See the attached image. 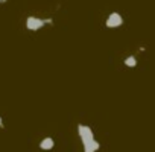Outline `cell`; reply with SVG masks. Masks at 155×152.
I'll return each mask as SVG.
<instances>
[{
	"instance_id": "1",
	"label": "cell",
	"mask_w": 155,
	"mask_h": 152,
	"mask_svg": "<svg viewBox=\"0 0 155 152\" xmlns=\"http://www.w3.org/2000/svg\"><path fill=\"white\" fill-rule=\"evenodd\" d=\"M46 26V21L44 18H40L37 15H29L26 17V29L31 31V32H37L40 29H43Z\"/></svg>"
},
{
	"instance_id": "2",
	"label": "cell",
	"mask_w": 155,
	"mask_h": 152,
	"mask_svg": "<svg viewBox=\"0 0 155 152\" xmlns=\"http://www.w3.org/2000/svg\"><path fill=\"white\" fill-rule=\"evenodd\" d=\"M123 25V15L119 14V12H111L108 17H107V21H105V26L108 29H116V28H120Z\"/></svg>"
},
{
	"instance_id": "3",
	"label": "cell",
	"mask_w": 155,
	"mask_h": 152,
	"mask_svg": "<svg viewBox=\"0 0 155 152\" xmlns=\"http://www.w3.org/2000/svg\"><path fill=\"white\" fill-rule=\"evenodd\" d=\"M78 135H79V138H81L82 143H85V141L94 138V132H93V129H91L90 126H87V125H82V123L78 125Z\"/></svg>"
},
{
	"instance_id": "4",
	"label": "cell",
	"mask_w": 155,
	"mask_h": 152,
	"mask_svg": "<svg viewBox=\"0 0 155 152\" xmlns=\"http://www.w3.org/2000/svg\"><path fill=\"white\" fill-rule=\"evenodd\" d=\"M82 147H84V152H97V150L101 149V143H99V141L96 140V137H94V138H91V140L82 143Z\"/></svg>"
},
{
	"instance_id": "5",
	"label": "cell",
	"mask_w": 155,
	"mask_h": 152,
	"mask_svg": "<svg viewBox=\"0 0 155 152\" xmlns=\"http://www.w3.org/2000/svg\"><path fill=\"white\" fill-rule=\"evenodd\" d=\"M53 146H55V140L52 137H44L40 141V147L43 150H50V149H53Z\"/></svg>"
},
{
	"instance_id": "6",
	"label": "cell",
	"mask_w": 155,
	"mask_h": 152,
	"mask_svg": "<svg viewBox=\"0 0 155 152\" xmlns=\"http://www.w3.org/2000/svg\"><path fill=\"white\" fill-rule=\"evenodd\" d=\"M123 62H125V65H126V67H129V68H134V67H137V64H138V62H137V58H135L134 55L126 56Z\"/></svg>"
},
{
	"instance_id": "7",
	"label": "cell",
	"mask_w": 155,
	"mask_h": 152,
	"mask_svg": "<svg viewBox=\"0 0 155 152\" xmlns=\"http://www.w3.org/2000/svg\"><path fill=\"white\" fill-rule=\"evenodd\" d=\"M44 21H46V25H49V26H52V25H53V18H52V17L44 18Z\"/></svg>"
},
{
	"instance_id": "8",
	"label": "cell",
	"mask_w": 155,
	"mask_h": 152,
	"mask_svg": "<svg viewBox=\"0 0 155 152\" xmlns=\"http://www.w3.org/2000/svg\"><path fill=\"white\" fill-rule=\"evenodd\" d=\"M0 128H2V129L5 128V125H3V122H2V116H0Z\"/></svg>"
},
{
	"instance_id": "9",
	"label": "cell",
	"mask_w": 155,
	"mask_h": 152,
	"mask_svg": "<svg viewBox=\"0 0 155 152\" xmlns=\"http://www.w3.org/2000/svg\"><path fill=\"white\" fill-rule=\"evenodd\" d=\"M8 2V0H0V5H2V3H6Z\"/></svg>"
}]
</instances>
